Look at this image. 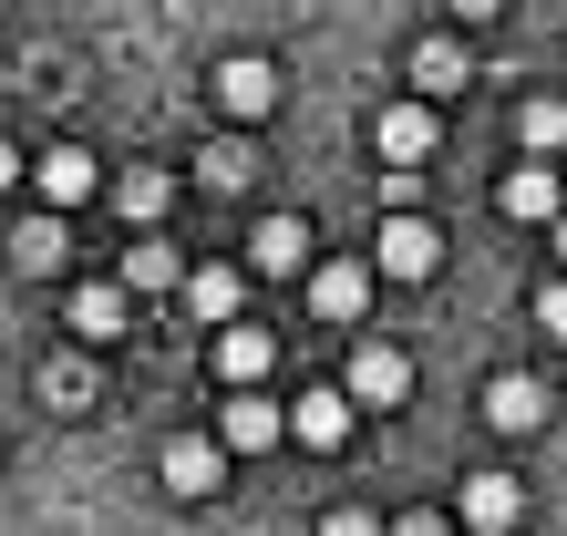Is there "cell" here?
I'll return each instance as SVG.
<instances>
[{
    "mask_svg": "<svg viewBox=\"0 0 567 536\" xmlns=\"http://www.w3.org/2000/svg\"><path fill=\"white\" fill-rule=\"evenodd\" d=\"M495 207H506V217H526V227H547V217L567 207V176H557L547 155H537V165H506V186H495Z\"/></svg>",
    "mask_w": 567,
    "mask_h": 536,
    "instance_id": "obj_15",
    "label": "cell"
},
{
    "mask_svg": "<svg viewBox=\"0 0 567 536\" xmlns=\"http://www.w3.org/2000/svg\"><path fill=\"white\" fill-rule=\"evenodd\" d=\"M557 165H567V155H557Z\"/></svg>",
    "mask_w": 567,
    "mask_h": 536,
    "instance_id": "obj_30",
    "label": "cell"
},
{
    "mask_svg": "<svg viewBox=\"0 0 567 536\" xmlns=\"http://www.w3.org/2000/svg\"><path fill=\"white\" fill-rule=\"evenodd\" d=\"M516 516H526V485L506 475V464H485V475L454 485V526H464V536H506Z\"/></svg>",
    "mask_w": 567,
    "mask_h": 536,
    "instance_id": "obj_4",
    "label": "cell"
},
{
    "mask_svg": "<svg viewBox=\"0 0 567 536\" xmlns=\"http://www.w3.org/2000/svg\"><path fill=\"white\" fill-rule=\"evenodd\" d=\"M217 444H227V454H279V444H289V413H279L258 382H238V392H227V413H217Z\"/></svg>",
    "mask_w": 567,
    "mask_h": 536,
    "instance_id": "obj_6",
    "label": "cell"
},
{
    "mask_svg": "<svg viewBox=\"0 0 567 536\" xmlns=\"http://www.w3.org/2000/svg\"><path fill=\"white\" fill-rule=\"evenodd\" d=\"M21 186L42 196V207H83V196H104V165L83 145H52V155H21Z\"/></svg>",
    "mask_w": 567,
    "mask_h": 536,
    "instance_id": "obj_5",
    "label": "cell"
},
{
    "mask_svg": "<svg viewBox=\"0 0 567 536\" xmlns=\"http://www.w3.org/2000/svg\"><path fill=\"white\" fill-rule=\"evenodd\" d=\"M217 475H227V444H217V433H176V444H165V495L207 506V495H217Z\"/></svg>",
    "mask_w": 567,
    "mask_h": 536,
    "instance_id": "obj_11",
    "label": "cell"
},
{
    "mask_svg": "<svg viewBox=\"0 0 567 536\" xmlns=\"http://www.w3.org/2000/svg\"><path fill=\"white\" fill-rule=\"evenodd\" d=\"M11 186H21V155H11V145H0V196H11Z\"/></svg>",
    "mask_w": 567,
    "mask_h": 536,
    "instance_id": "obj_27",
    "label": "cell"
},
{
    "mask_svg": "<svg viewBox=\"0 0 567 536\" xmlns=\"http://www.w3.org/2000/svg\"><path fill=\"white\" fill-rule=\"evenodd\" d=\"M341 392L361 402V413H403V402H413V351H392V341H351Z\"/></svg>",
    "mask_w": 567,
    "mask_h": 536,
    "instance_id": "obj_3",
    "label": "cell"
},
{
    "mask_svg": "<svg viewBox=\"0 0 567 536\" xmlns=\"http://www.w3.org/2000/svg\"><path fill=\"white\" fill-rule=\"evenodd\" d=\"M403 536H444V526H433V516H413V526H403Z\"/></svg>",
    "mask_w": 567,
    "mask_h": 536,
    "instance_id": "obj_29",
    "label": "cell"
},
{
    "mask_svg": "<svg viewBox=\"0 0 567 536\" xmlns=\"http://www.w3.org/2000/svg\"><path fill=\"white\" fill-rule=\"evenodd\" d=\"M320 536H382V516H372V506H330Z\"/></svg>",
    "mask_w": 567,
    "mask_h": 536,
    "instance_id": "obj_24",
    "label": "cell"
},
{
    "mask_svg": "<svg viewBox=\"0 0 567 536\" xmlns=\"http://www.w3.org/2000/svg\"><path fill=\"white\" fill-rule=\"evenodd\" d=\"M464 83H475V52H464L454 31H423V42H413V93H423V104H454Z\"/></svg>",
    "mask_w": 567,
    "mask_h": 536,
    "instance_id": "obj_12",
    "label": "cell"
},
{
    "mask_svg": "<svg viewBox=\"0 0 567 536\" xmlns=\"http://www.w3.org/2000/svg\"><path fill=\"white\" fill-rule=\"evenodd\" d=\"M433 134H444V124H433V104H423V93H413V104H382V114H372L382 165H423V155H433Z\"/></svg>",
    "mask_w": 567,
    "mask_h": 536,
    "instance_id": "obj_14",
    "label": "cell"
},
{
    "mask_svg": "<svg viewBox=\"0 0 567 536\" xmlns=\"http://www.w3.org/2000/svg\"><path fill=\"white\" fill-rule=\"evenodd\" d=\"M516 145L526 155H567V104H557V93H526V104H516Z\"/></svg>",
    "mask_w": 567,
    "mask_h": 536,
    "instance_id": "obj_20",
    "label": "cell"
},
{
    "mask_svg": "<svg viewBox=\"0 0 567 536\" xmlns=\"http://www.w3.org/2000/svg\"><path fill=\"white\" fill-rule=\"evenodd\" d=\"M310 310H320L330 330H351L361 310H372V258H330V268H310Z\"/></svg>",
    "mask_w": 567,
    "mask_h": 536,
    "instance_id": "obj_10",
    "label": "cell"
},
{
    "mask_svg": "<svg viewBox=\"0 0 567 536\" xmlns=\"http://www.w3.org/2000/svg\"><path fill=\"white\" fill-rule=\"evenodd\" d=\"M351 423H361V402H351L341 382H320V392H299V402H289V433H299L310 454H341V444H351Z\"/></svg>",
    "mask_w": 567,
    "mask_h": 536,
    "instance_id": "obj_7",
    "label": "cell"
},
{
    "mask_svg": "<svg viewBox=\"0 0 567 536\" xmlns=\"http://www.w3.org/2000/svg\"><path fill=\"white\" fill-rule=\"evenodd\" d=\"M547 413H557V402H547L537 372H495V382H485V423H495V433H547Z\"/></svg>",
    "mask_w": 567,
    "mask_h": 536,
    "instance_id": "obj_13",
    "label": "cell"
},
{
    "mask_svg": "<svg viewBox=\"0 0 567 536\" xmlns=\"http://www.w3.org/2000/svg\"><path fill=\"white\" fill-rule=\"evenodd\" d=\"M537 330H547V341H567V279L537 289Z\"/></svg>",
    "mask_w": 567,
    "mask_h": 536,
    "instance_id": "obj_25",
    "label": "cell"
},
{
    "mask_svg": "<svg viewBox=\"0 0 567 536\" xmlns=\"http://www.w3.org/2000/svg\"><path fill=\"white\" fill-rule=\"evenodd\" d=\"M547 238H557V258H567V207H557V217H547Z\"/></svg>",
    "mask_w": 567,
    "mask_h": 536,
    "instance_id": "obj_28",
    "label": "cell"
},
{
    "mask_svg": "<svg viewBox=\"0 0 567 536\" xmlns=\"http://www.w3.org/2000/svg\"><path fill=\"white\" fill-rule=\"evenodd\" d=\"M258 176V165H248V145H207V155H196V186H207V196H238Z\"/></svg>",
    "mask_w": 567,
    "mask_h": 536,
    "instance_id": "obj_22",
    "label": "cell"
},
{
    "mask_svg": "<svg viewBox=\"0 0 567 536\" xmlns=\"http://www.w3.org/2000/svg\"><path fill=\"white\" fill-rule=\"evenodd\" d=\"M186 310L196 320H238V299H248V268H227V258H207V268H186Z\"/></svg>",
    "mask_w": 567,
    "mask_h": 536,
    "instance_id": "obj_18",
    "label": "cell"
},
{
    "mask_svg": "<svg viewBox=\"0 0 567 536\" xmlns=\"http://www.w3.org/2000/svg\"><path fill=\"white\" fill-rule=\"evenodd\" d=\"M495 11H506V0H454V21H495Z\"/></svg>",
    "mask_w": 567,
    "mask_h": 536,
    "instance_id": "obj_26",
    "label": "cell"
},
{
    "mask_svg": "<svg viewBox=\"0 0 567 536\" xmlns=\"http://www.w3.org/2000/svg\"><path fill=\"white\" fill-rule=\"evenodd\" d=\"M114 279H124V289H176V279H186V258H176V248H155V238H135Z\"/></svg>",
    "mask_w": 567,
    "mask_h": 536,
    "instance_id": "obj_21",
    "label": "cell"
},
{
    "mask_svg": "<svg viewBox=\"0 0 567 536\" xmlns=\"http://www.w3.org/2000/svg\"><path fill=\"white\" fill-rule=\"evenodd\" d=\"M433 268H444V227H433V217L403 207V217L372 227V279H403L413 289V279H433Z\"/></svg>",
    "mask_w": 567,
    "mask_h": 536,
    "instance_id": "obj_2",
    "label": "cell"
},
{
    "mask_svg": "<svg viewBox=\"0 0 567 536\" xmlns=\"http://www.w3.org/2000/svg\"><path fill=\"white\" fill-rule=\"evenodd\" d=\"M299 258H310V227L299 217H258L248 227V268L258 279H299Z\"/></svg>",
    "mask_w": 567,
    "mask_h": 536,
    "instance_id": "obj_17",
    "label": "cell"
},
{
    "mask_svg": "<svg viewBox=\"0 0 567 536\" xmlns=\"http://www.w3.org/2000/svg\"><path fill=\"white\" fill-rule=\"evenodd\" d=\"M279 372V341L269 330H248V320H217V382L238 392V382H269Z\"/></svg>",
    "mask_w": 567,
    "mask_h": 536,
    "instance_id": "obj_16",
    "label": "cell"
},
{
    "mask_svg": "<svg viewBox=\"0 0 567 536\" xmlns=\"http://www.w3.org/2000/svg\"><path fill=\"white\" fill-rule=\"evenodd\" d=\"M0 258H11V279H62V258H73V238H62V207L21 217L11 238H0Z\"/></svg>",
    "mask_w": 567,
    "mask_h": 536,
    "instance_id": "obj_9",
    "label": "cell"
},
{
    "mask_svg": "<svg viewBox=\"0 0 567 536\" xmlns=\"http://www.w3.org/2000/svg\"><path fill=\"white\" fill-rule=\"evenodd\" d=\"M114 207H124V227H155L165 207H176V176H155V165H135V176H114Z\"/></svg>",
    "mask_w": 567,
    "mask_h": 536,
    "instance_id": "obj_19",
    "label": "cell"
},
{
    "mask_svg": "<svg viewBox=\"0 0 567 536\" xmlns=\"http://www.w3.org/2000/svg\"><path fill=\"white\" fill-rule=\"evenodd\" d=\"M93 382H83V361H42V402H83Z\"/></svg>",
    "mask_w": 567,
    "mask_h": 536,
    "instance_id": "obj_23",
    "label": "cell"
},
{
    "mask_svg": "<svg viewBox=\"0 0 567 536\" xmlns=\"http://www.w3.org/2000/svg\"><path fill=\"white\" fill-rule=\"evenodd\" d=\"M207 104H217L227 124H269V114H279V62H269V52H227L217 73H207Z\"/></svg>",
    "mask_w": 567,
    "mask_h": 536,
    "instance_id": "obj_1",
    "label": "cell"
},
{
    "mask_svg": "<svg viewBox=\"0 0 567 536\" xmlns=\"http://www.w3.org/2000/svg\"><path fill=\"white\" fill-rule=\"evenodd\" d=\"M62 320H73V341L114 351L124 330H135V289H124V279H93V289H73V310H62Z\"/></svg>",
    "mask_w": 567,
    "mask_h": 536,
    "instance_id": "obj_8",
    "label": "cell"
}]
</instances>
